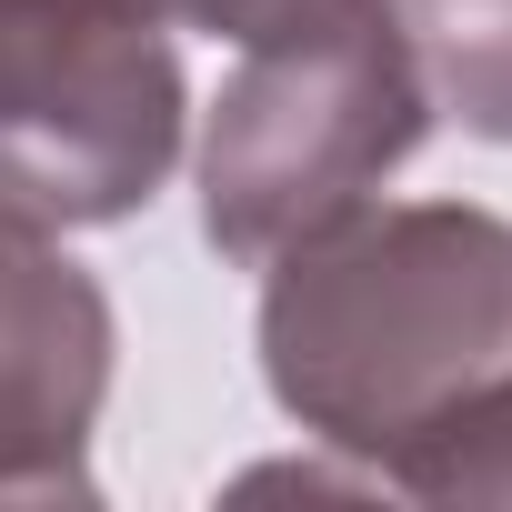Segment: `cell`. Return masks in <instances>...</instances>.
Masks as SVG:
<instances>
[{"label": "cell", "instance_id": "6da1fadb", "mask_svg": "<svg viewBox=\"0 0 512 512\" xmlns=\"http://www.w3.org/2000/svg\"><path fill=\"white\" fill-rule=\"evenodd\" d=\"M272 402L382 472L412 432L512 372V221L472 201H352L262 262Z\"/></svg>", "mask_w": 512, "mask_h": 512}, {"label": "cell", "instance_id": "7a4b0ae2", "mask_svg": "<svg viewBox=\"0 0 512 512\" xmlns=\"http://www.w3.org/2000/svg\"><path fill=\"white\" fill-rule=\"evenodd\" d=\"M432 131V81L402 0H332L241 41V71L201 131V231L221 262L262 272L272 251L372 201Z\"/></svg>", "mask_w": 512, "mask_h": 512}, {"label": "cell", "instance_id": "3957f363", "mask_svg": "<svg viewBox=\"0 0 512 512\" xmlns=\"http://www.w3.org/2000/svg\"><path fill=\"white\" fill-rule=\"evenodd\" d=\"M181 51L141 0H0V201L41 231L131 221L181 161Z\"/></svg>", "mask_w": 512, "mask_h": 512}, {"label": "cell", "instance_id": "277c9868", "mask_svg": "<svg viewBox=\"0 0 512 512\" xmlns=\"http://www.w3.org/2000/svg\"><path fill=\"white\" fill-rule=\"evenodd\" d=\"M111 402V292L61 231L0 201V502H91V422Z\"/></svg>", "mask_w": 512, "mask_h": 512}, {"label": "cell", "instance_id": "5b68a950", "mask_svg": "<svg viewBox=\"0 0 512 512\" xmlns=\"http://www.w3.org/2000/svg\"><path fill=\"white\" fill-rule=\"evenodd\" d=\"M402 31L422 51L432 101L462 131L512 141V0H402Z\"/></svg>", "mask_w": 512, "mask_h": 512}, {"label": "cell", "instance_id": "8992f818", "mask_svg": "<svg viewBox=\"0 0 512 512\" xmlns=\"http://www.w3.org/2000/svg\"><path fill=\"white\" fill-rule=\"evenodd\" d=\"M372 482L412 492V502H512V372L482 382L472 402H452L432 432H412Z\"/></svg>", "mask_w": 512, "mask_h": 512}, {"label": "cell", "instance_id": "52a82bcc", "mask_svg": "<svg viewBox=\"0 0 512 512\" xmlns=\"http://www.w3.org/2000/svg\"><path fill=\"white\" fill-rule=\"evenodd\" d=\"M141 11H161V21H181V31H211V41H272L282 21H302V11H332V0H141Z\"/></svg>", "mask_w": 512, "mask_h": 512}]
</instances>
